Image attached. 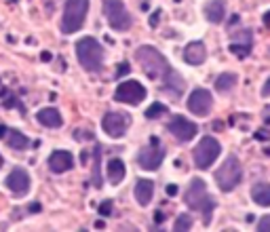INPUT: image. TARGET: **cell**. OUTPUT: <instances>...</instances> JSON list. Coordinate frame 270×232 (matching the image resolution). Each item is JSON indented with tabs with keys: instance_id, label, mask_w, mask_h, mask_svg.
I'll use <instances>...</instances> for the list:
<instances>
[{
	"instance_id": "cell-1",
	"label": "cell",
	"mask_w": 270,
	"mask_h": 232,
	"mask_svg": "<svg viewBox=\"0 0 270 232\" xmlns=\"http://www.w3.org/2000/svg\"><path fill=\"white\" fill-rule=\"evenodd\" d=\"M135 59L141 66L143 74H146L150 80H160V82H163L169 76V72H171V66H169L167 57L158 49H154L150 45L139 47L135 51Z\"/></svg>"
},
{
	"instance_id": "cell-2",
	"label": "cell",
	"mask_w": 270,
	"mask_h": 232,
	"mask_svg": "<svg viewBox=\"0 0 270 232\" xmlns=\"http://www.w3.org/2000/svg\"><path fill=\"white\" fill-rule=\"evenodd\" d=\"M186 205L194 211H201L203 213V222L209 224L211 222V216H213V209H215V199L209 194L207 190V184L201 180V177H194V180L188 184V190H186Z\"/></svg>"
},
{
	"instance_id": "cell-3",
	"label": "cell",
	"mask_w": 270,
	"mask_h": 232,
	"mask_svg": "<svg viewBox=\"0 0 270 232\" xmlns=\"http://www.w3.org/2000/svg\"><path fill=\"white\" fill-rule=\"evenodd\" d=\"M76 57L87 72H99L103 66V49L95 38L85 36L76 43Z\"/></svg>"
},
{
	"instance_id": "cell-4",
	"label": "cell",
	"mask_w": 270,
	"mask_h": 232,
	"mask_svg": "<svg viewBox=\"0 0 270 232\" xmlns=\"http://www.w3.org/2000/svg\"><path fill=\"white\" fill-rule=\"evenodd\" d=\"M89 13V0H66L64 15H61V32L64 34H74L85 26Z\"/></svg>"
},
{
	"instance_id": "cell-5",
	"label": "cell",
	"mask_w": 270,
	"mask_h": 232,
	"mask_svg": "<svg viewBox=\"0 0 270 232\" xmlns=\"http://www.w3.org/2000/svg\"><path fill=\"white\" fill-rule=\"evenodd\" d=\"M243 180V169H241V163H239V158L235 154H230L222 167L215 171V182H218L220 190L222 192H230V190H235Z\"/></svg>"
},
{
	"instance_id": "cell-6",
	"label": "cell",
	"mask_w": 270,
	"mask_h": 232,
	"mask_svg": "<svg viewBox=\"0 0 270 232\" xmlns=\"http://www.w3.org/2000/svg\"><path fill=\"white\" fill-rule=\"evenodd\" d=\"M103 15L114 32H127L131 28V15L122 0H103Z\"/></svg>"
},
{
	"instance_id": "cell-7",
	"label": "cell",
	"mask_w": 270,
	"mask_h": 232,
	"mask_svg": "<svg viewBox=\"0 0 270 232\" xmlns=\"http://www.w3.org/2000/svg\"><path fill=\"white\" fill-rule=\"evenodd\" d=\"M220 152H222L220 141L211 135H205L199 144H196V148L192 152V160L199 169H209L215 163V158L220 156Z\"/></svg>"
},
{
	"instance_id": "cell-8",
	"label": "cell",
	"mask_w": 270,
	"mask_h": 232,
	"mask_svg": "<svg viewBox=\"0 0 270 232\" xmlns=\"http://www.w3.org/2000/svg\"><path fill=\"white\" fill-rule=\"evenodd\" d=\"M163 158H165V148H163V144H160V139L152 135L150 144L139 150L137 165L141 169H146V171H156L160 167V163H163Z\"/></svg>"
},
{
	"instance_id": "cell-9",
	"label": "cell",
	"mask_w": 270,
	"mask_h": 232,
	"mask_svg": "<svg viewBox=\"0 0 270 232\" xmlns=\"http://www.w3.org/2000/svg\"><path fill=\"white\" fill-rule=\"evenodd\" d=\"M148 91L143 89L141 82L137 80H127V82H120L114 91V99L120 101V103H129V106H137L146 99Z\"/></svg>"
},
{
	"instance_id": "cell-10",
	"label": "cell",
	"mask_w": 270,
	"mask_h": 232,
	"mask_svg": "<svg viewBox=\"0 0 270 232\" xmlns=\"http://www.w3.org/2000/svg\"><path fill=\"white\" fill-rule=\"evenodd\" d=\"M211 108H213V97H211V93L207 91V89H203V87H196L194 91L190 93V97H188V110L194 116L205 118V116H209Z\"/></svg>"
},
{
	"instance_id": "cell-11",
	"label": "cell",
	"mask_w": 270,
	"mask_h": 232,
	"mask_svg": "<svg viewBox=\"0 0 270 232\" xmlns=\"http://www.w3.org/2000/svg\"><path fill=\"white\" fill-rule=\"evenodd\" d=\"M129 122H131V118L127 114H122V112H106L103 120H101V127L106 131V135L118 139V137H122L124 133H127Z\"/></svg>"
},
{
	"instance_id": "cell-12",
	"label": "cell",
	"mask_w": 270,
	"mask_h": 232,
	"mask_svg": "<svg viewBox=\"0 0 270 232\" xmlns=\"http://www.w3.org/2000/svg\"><path fill=\"white\" fill-rule=\"evenodd\" d=\"M167 129L179 141H190L196 135V131H199V127H196L194 122H190L186 116H173L169 120V124H167Z\"/></svg>"
},
{
	"instance_id": "cell-13",
	"label": "cell",
	"mask_w": 270,
	"mask_h": 232,
	"mask_svg": "<svg viewBox=\"0 0 270 232\" xmlns=\"http://www.w3.org/2000/svg\"><path fill=\"white\" fill-rule=\"evenodd\" d=\"M7 188L15 196H24L30 190V175H28V171L22 169V167H15L9 173V177H7Z\"/></svg>"
},
{
	"instance_id": "cell-14",
	"label": "cell",
	"mask_w": 270,
	"mask_h": 232,
	"mask_svg": "<svg viewBox=\"0 0 270 232\" xmlns=\"http://www.w3.org/2000/svg\"><path fill=\"white\" fill-rule=\"evenodd\" d=\"M49 167H51L53 173L70 171L72 167H74V156H72V152H68V150H55L49 156Z\"/></svg>"
},
{
	"instance_id": "cell-15",
	"label": "cell",
	"mask_w": 270,
	"mask_h": 232,
	"mask_svg": "<svg viewBox=\"0 0 270 232\" xmlns=\"http://www.w3.org/2000/svg\"><path fill=\"white\" fill-rule=\"evenodd\" d=\"M184 89H186V80L179 76L177 72H173V70H171L169 76L163 80V91H165L171 99H179V97L184 95Z\"/></svg>"
},
{
	"instance_id": "cell-16",
	"label": "cell",
	"mask_w": 270,
	"mask_h": 232,
	"mask_svg": "<svg viewBox=\"0 0 270 232\" xmlns=\"http://www.w3.org/2000/svg\"><path fill=\"white\" fill-rule=\"evenodd\" d=\"M184 59H186V64H190V66H201V64L207 59L205 43H201V40L190 43V45L184 49Z\"/></svg>"
},
{
	"instance_id": "cell-17",
	"label": "cell",
	"mask_w": 270,
	"mask_h": 232,
	"mask_svg": "<svg viewBox=\"0 0 270 232\" xmlns=\"http://www.w3.org/2000/svg\"><path fill=\"white\" fill-rule=\"evenodd\" d=\"M205 17L211 24H222L224 17H226L224 0H209V3L205 5Z\"/></svg>"
},
{
	"instance_id": "cell-18",
	"label": "cell",
	"mask_w": 270,
	"mask_h": 232,
	"mask_svg": "<svg viewBox=\"0 0 270 232\" xmlns=\"http://www.w3.org/2000/svg\"><path fill=\"white\" fill-rule=\"evenodd\" d=\"M36 120L40 124L49 129H55V127H61V114L57 108H43L38 114H36Z\"/></svg>"
},
{
	"instance_id": "cell-19",
	"label": "cell",
	"mask_w": 270,
	"mask_h": 232,
	"mask_svg": "<svg viewBox=\"0 0 270 232\" xmlns=\"http://www.w3.org/2000/svg\"><path fill=\"white\" fill-rule=\"evenodd\" d=\"M3 137H5V144H7L9 148H13V150H26V148L32 146V144H30V139H28L24 133L15 131V129H7Z\"/></svg>"
},
{
	"instance_id": "cell-20",
	"label": "cell",
	"mask_w": 270,
	"mask_h": 232,
	"mask_svg": "<svg viewBox=\"0 0 270 232\" xmlns=\"http://www.w3.org/2000/svg\"><path fill=\"white\" fill-rule=\"evenodd\" d=\"M152 194H154V184L150 180H137V184H135V199H137V203L141 207L150 205Z\"/></svg>"
},
{
	"instance_id": "cell-21",
	"label": "cell",
	"mask_w": 270,
	"mask_h": 232,
	"mask_svg": "<svg viewBox=\"0 0 270 232\" xmlns=\"http://www.w3.org/2000/svg\"><path fill=\"white\" fill-rule=\"evenodd\" d=\"M251 199L260 207H270V184L268 182H258L251 188Z\"/></svg>"
},
{
	"instance_id": "cell-22",
	"label": "cell",
	"mask_w": 270,
	"mask_h": 232,
	"mask_svg": "<svg viewBox=\"0 0 270 232\" xmlns=\"http://www.w3.org/2000/svg\"><path fill=\"white\" fill-rule=\"evenodd\" d=\"M106 171H108V180H110V184H120L124 180V175H127V169H124V163L120 158H112L110 163H108Z\"/></svg>"
},
{
	"instance_id": "cell-23",
	"label": "cell",
	"mask_w": 270,
	"mask_h": 232,
	"mask_svg": "<svg viewBox=\"0 0 270 232\" xmlns=\"http://www.w3.org/2000/svg\"><path fill=\"white\" fill-rule=\"evenodd\" d=\"M237 74L235 72H226V74H220L218 76V80H215V89L218 91H222V93H226V91H232L235 89V85H237Z\"/></svg>"
},
{
	"instance_id": "cell-24",
	"label": "cell",
	"mask_w": 270,
	"mask_h": 232,
	"mask_svg": "<svg viewBox=\"0 0 270 232\" xmlns=\"http://www.w3.org/2000/svg\"><path fill=\"white\" fill-rule=\"evenodd\" d=\"M99 154H101V146L95 144V154H93V184L95 188H101V173H99Z\"/></svg>"
},
{
	"instance_id": "cell-25",
	"label": "cell",
	"mask_w": 270,
	"mask_h": 232,
	"mask_svg": "<svg viewBox=\"0 0 270 232\" xmlns=\"http://www.w3.org/2000/svg\"><path fill=\"white\" fill-rule=\"evenodd\" d=\"M192 228V218L188 216V213H184V216H179L175 220V232H186Z\"/></svg>"
},
{
	"instance_id": "cell-26",
	"label": "cell",
	"mask_w": 270,
	"mask_h": 232,
	"mask_svg": "<svg viewBox=\"0 0 270 232\" xmlns=\"http://www.w3.org/2000/svg\"><path fill=\"white\" fill-rule=\"evenodd\" d=\"M167 112V108H165V103H160V101H154L150 108L146 110V116L148 118H158V116H163Z\"/></svg>"
},
{
	"instance_id": "cell-27",
	"label": "cell",
	"mask_w": 270,
	"mask_h": 232,
	"mask_svg": "<svg viewBox=\"0 0 270 232\" xmlns=\"http://www.w3.org/2000/svg\"><path fill=\"white\" fill-rule=\"evenodd\" d=\"M230 51L235 53V55H239V57H247L249 53H251V45H239V43H232V45H230Z\"/></svg>"
},
{
	"instance_id": "cell-28",
	"label": "cell",
	"mask_w": 270,
	"mask_h": 232,
	"mask_svg": "<svg viewBox=\"0 0 270 232\" xmlns=\"http://www.w3.org/2000/svg\"><path fill=\"white\" fill-rule=\"evenodd\" d=\"M97 211H99V216H103V218H106V216H110V213H112V201H103V203L99 205Z\"/></svg>"
},
{
	"instance_id": "cell-29",
	"label": "cell",
	"mask_w": 270,
	"mask_h": 232,
	"mask_svg": "<svg viewBox=\"0 0 270 232\" xmlns=\"http://www.w3.org/2000/svg\"><path fill=\"white\" fill-rule=\"evenodd\" d=\"M258 230H260V232H270V216H264V218L258 222Z\"/></svg>"
},
{
	"instance_id": "cell-30",
	"label": "cell",
	"mask_w": 270,
	"mask_h": 232,
	"mask_svg": "<svg viewBox=\"0 0 270 232\" xmlns=\"http://www.w3.org/2000/svg\"><path fill=\"white\" fill-rule=\"evenodd\" d=\"M124 74H129V64H127V61H122V64L116 68L114 78H120V76H124Z\"/></svg>"
},
{
	"instance_id": "cell-31",
	"label": "cell",
	"mask_w": 270,
	"mask_h": 232,
	"mask_svg": "<svg viewBox=\"0 0 270 232\" xmlns=\"http://www.w3.org/2000/svg\"><path fill=\"white\" fill-rule=\"evenodd\" d=\"M262 97H270V78L264 82V87H262Z\"/></svg>"
},
{
	"instance_id": "cell-32",
	"label": "cell",
	"mask_w": 270,
	"mask_h": 232,
	"mask_svg": "<svg viewBox=\"0 0 270 232\" xmlns=\"http://www.w3.org/2000/svg\"><path fill=\"white\" fill-rule=\"evenodd\" d=\"M163 220H165V213H163V211H156V213H154V222H156V224H160Z\"/></svg>"
},
{
	"instance_id": "cell-33",
	"label": "cell",
	"mask_w": 270,
	"mask_h": 232,
	"mask_svg": "<svg viewBox=\"0 0 270 232\" xmlns=\"http://www.w3.org/2000/svg\"><path fill=\"white\" fill-rule=\"evenodd\" d=\"M158 17H160V11H156V13H154V15L150 17V26H152V28H156V22H158Z\"/></svg>"
},
{
	"instance_id": "cell-34",
	"label": "cell",
	"mask_w": 270,
	"mask_h": 232,
	"mask_svg": "<svg viewBox=\"0 0 270 232\" xmlns=\"http://www.w3.org/2000/svg\"><path fill=\"white\" fill-rule=\"evenodd\" d=\"M167 194H169V196H175V194H177V186L169 184V186H167Z\"/></svg>"
},
{
	"instance_id": "cell-35",
	"label": "cell",
	"mask_w": 270,
	"mask_h": 232,
	"mask_svg": "<svg viewBox=\"0 0 270 232\" xmlns=\"http://www.w3.org/2000/svg\"><path fill=\"white\" fill-rule=\"evenodd\" d=\"M40 59H43V61H51V53H49V51H45L43 55H40Z\"/></svg>"
},
{
	"instance_id": "cell-36",
	"label": "cell",
	"mask_w": 270,
	"mask_h": 232,
	"mask_svg": "<svg viewBox=\"0 0 270 232\" xmlns=\"http://www.w3.org/2000/svg\"><path fill=\"white\" fill-rule=\"evenodd\" d=\"M264 24H266V26H270V11H266V13H264Z\"/></svg>"
},
{
	"instance_id": "cell-37",
	"label": "cell",
	"mask_w": 270,
	"mask_h": 232,
	"mask_svg": "<svg viewBox=\"0 0 270 232\" xmlns=\"http://www.w3.org/2000/svg\"><path fill=\"white\" fill-rule=\"evenodd\" d=\"M30 211H32V213H36V211H40V205H38V203H34V205L30 207Z\"/></svg>"
},
{
	"instance_id": "cell-38",
	"label": "cell",
	"mask_w": 270,
	"mask_h": 232,
	"mask_svg": "<svg viewBox=\"0 0 270 232\" xmlns=\"http://www.w3.org/2000/svg\"><path fill=\"white\" fill-rule=\"evenodd\" d=\"M95 228H99V230H101V228H106V224L99 220V222H95Z\"/></svg>"
},
{
	"instance_id": "cell-39",
	"label": "cell",
	"mask_w": 270,
	"mask_h": 232,
	"mask_svg": "<svg viewBox=\"0 0 270 232\" xmlns=\"http://www.w3.org/2000/svg\"><path fill=\"white\" fill-rule=\"evenodd\" d=\"M5 131H7V127H0V137L5 135Z\"/></svg>"
},
{
	"instance_id": "cell-40",
	"label": "cell",
	"mask_w": 270,
	"mask_h": 232,
	"mask_svg": "<svg viewBox=\"0 0 270 232\" xmlns=\"http://www.w3.org/2000/svg\"><path fill=\"white\" fill-rule=\"evenodd\" d=\"M3 165H5V160H3V156H0V169H3Z\"/></svg>"
}]
</instances>
